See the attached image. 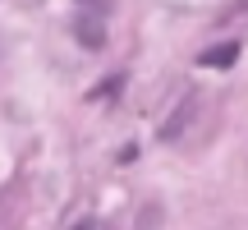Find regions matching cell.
<instances>
[{
    "mask_svg": "<svg viewBox=\"0 0 248 230\" xmlns=\"http://www.w3.org/2000/svg\"><path fill=\"white\" fill-rule=\"evenodd\" d=\"M239 60V42H225V46H212V51H202V65L207 69H225V65Z\"/></svg>",
    "mask_w": 248,
    "mask_h": 230,
    "instance_id": "1",
    "label": "cell"
},
{
    "mask_svg": "<svg viewBox=\"0 0 248 230\" xmlns=\"http://www.w3.org/2000/svg\"><path fill=\"white\" fill-rule=\"evenodd\" d=\"M78 42L92 46V51L106 46V28H101V18H78Z\"/></svg>",
    "mask_w": 248,
    "mask_h": 230,
    "instance_id": "2",
    "label": "cell"
},
{
    "mask_svg": "<svg viewBox=\"0 0 248 230\" xmlns=\"http://www.w3.org/2000/svg\"><path fill=\"white\" fill-rule=\"evenodd\" d=\"M188 115H193V101H184V106H179V115H175V120L166 124V129H161V138H175V133H179V129L188 124Z\"/></svg>",
    "mask_w": 248,
    "mask_h": 230,
    "instance_id": "3",
    "label": "cell"
},
{
    "mask_svg": "<svg viewBox=\"0 0 248 230\" xmlns=\"http://www.w3.org/2000/svg\"><path fill=\"white\" fill-rule=\"evenodd\" d=\"M156 221H161V207H142V226L138 230H156Z\"/></svg>",
    "mask_w": 248,
    "mask_h": 230,
    "instance_id": "4",
    "label": "cell"
},
{
    "mask_svg": "<svg viewBox=\"0 0 248 230\" xmlns=\"http://www.w3.org/2000/svg\"><path fill=\"white\" fill-rule=\"evenodd\" d=\"M83 5H97V9H110V0H83Z\"/></svg>",
    "mask_w": 248,
    "mask_h": 230,
    "instance_id": "5",
    "label": "cell"
},
{
    "mask_svg": "<svg viewBox=\"0 0 248 230\" xmlns=\"http://www.w3.org/2000/svg\"><path fill=\"white\" fill-rule=\"evenodd\" d=\"M78 230H92V221H88V226H78Z\"/></svg>",
    "mask_w": 248,
    "mask_h": 230,
    "instance_id": "6",
    "label": "cell"
}]
</instances>
